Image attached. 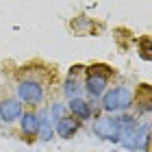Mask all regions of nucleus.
<instances>
[{
	"mask_svg": "<svg viewBox=\"0 0 152 152\" xmlns=\"http://www.w3.org/2000/svg\"><path fill=\"white\" fill-rule=\"evenodd\" d=\"M46 85H48V72L39 74V70H35V65H26L18 80V96L22 104H31L37 107L44 102L46 98Z\"/></svg>",
	"mask_w": 152,
	"mask_h": 152,
	"instance_id": "1",
	"label": "nucleus"
},
{
	"mask_svg": "<svg viewBox=\"0 0 152 152\" xmlns=\"http://www.w3.org/2000/svg\"><path fill=\"white\" fill-rule=\"evenodd\" d=\"M115 76V70L107 63H91L85 65V80L83 87L91 98H102V94L107 91V85Z\"/></svg>",
	"mask_w": 152,
	"mask_h": 152,
	"instance_id": "2",
	"label": "nucleus"
},
{
	"mask_svg": "<svg viewBox=\"0 0 152 152\" xmlns=\"http://www.w3.org/2000/svg\"><path fill=\"white\" fill-rule=\"evenodd\" d=\"M100 107L104 109L107 113H126L128 109L133 107V94H130L126 87L107 89V91L102 94Z\"/></svg>",
	"mask_w": 152,
	"mask_h": 152,
	"instance_id": "3",
	"label": "nucleus"
},
{
	"mask_svg": "<svg viewBox=\"0 0 152 152\" xmlns=\"http://www.w3.org/2000/svg\"><path fill=\"white\" fill-rule=\"evenodd\" d=\"M83 80H85V65H80V63H76L70 67V72H67V80H65V85H63V94L67 96V98H80V94H83Z\"/></svg>",
	"mask_w": 152,
	"mask_h": 152,
	"instance_id": "4",
	"label": "nucleus"
},
{
	"mask_svg": "<svg viewBox=\"0 0 152 152\" xmlns=\"http://www.w3.org/2000/svg\"><path fill=\"white\" fill-rule=\"evenodd\" d=\"M94 133L96 137H100V139H109L117 143V137H120V126H117V120L111 115H100L98 120L94 122Z\"/></svg>",
	"mask_w": 152,
	"mask_h": 152,
	"instance_id": "5",
	"label": "nucleus"
},
{
	"mask_svg": "<svg viewBox=\"0 0 152 152\" xmlns=\"http://www.w3.org/2000/svg\"><path fill=\"white\" fill-rule=\"evenodd\" d=\"M24 115V104L18 98H2L0 100V120L7 124L18 122Z\"/></svg>",
	"mask_w": 152,
	"mask_h": 152,
	"instance_id": "6",
	"label": "nucleus"
},
{
	"mask_svg": "<svg viewBox=\"0 0 152 152\" xmlns=\"http://www.w3.org/2000/svg\"><path fill=\"white\" fill-rule=\"evenodd\" d=\"M80 126H83V122H78L72 115H65V117H61V120L54 122V133H57L61 139H72L80 130Z\"/></svg>",
	"mask_w": 152,
	"mask_h": 152,
	"instance_id": "7",
	"label": "nucleus"
},
{
	"mask_svg": "<svg viewBox=\"0 0 152 152\" xmlns=\"http://www.w3.org/2000/svg\"><path fill=\"white\" fill-rule=\"evenodd\" d=\"M67 109H70V115L76 117L78 122H85L91 117V102L85 100V98H72L70 102H67Z\"/></svg>",
	"mask_w": 152,
	"mask_h": 152,
	"instance_id": "8",
	"label": "nucleus"
},
{
	"mask_svg": "<svg viewBox=\"0 0 152 152\" xmlns=\"http://www.w3.org/2000/svg\"><path fill=\"white\" fill-rule=\"evenodd\" d=\"M150 102H152V87L148 83H141L137 87V94H135V100L133 104H137V113H150Z\"/></svg>",
	"mask_w": 152,
	"mask_h": 152,
	"instance_id": "9",
	"label": "nucleus"
},
{
	"mask_svg": "<svg viewBox=\"0 0 152 152\" xmlns=\"http://www.w3.org/2000/svg\"><path fill=\"white\" fill-rule=\"evenodd\" d=\"M70 28L76 35H98V24L91 22V18L87 15H76L70 22Z\"/></svg>",
	"mask_w": 152,
	"mask_h": 152,
	"instance_id": "10",
	"label": "nucleus"
},
{
	"mask_svg": "<svg viewBox=\"0 0 152 152\" xmlns=\"http://www.w3.org/2000/svg\"><path fill=\"white\" fill-rule=\"evenodd\" d=\"M37 120H39V130H37V137L44 141H50L52 135H54V124L50 120V113H48V109H41L37 113Z\"/></svg>",
	"mask_w": 152,
	"mask_h": 152,
	"instance_id": "11",
	"label": "nucleus"
},
{
	"mask_svg": "<svg viewBox=\"0 0 152 152\" xmlns=\"http://www.w3.org/2000/svg\"><path fill=\"white\" fill-rule=\"evenodd\" d=\"M20 124H22V133L28 137V139H35L37 130H39V120L35 111H24V115L20 117Z\"/></svg>",
	"mask_w": 152,
	"mask_h": 152,
	"instance_id": "12",
	"label": "nucleus"
},
{
	"mask_svg": "<svg viewBox=\"0 0 152 152\" xmlns=\"http://www.w3.org/2000/svg\"><path fill=\"white\" fill-rule=\"evenodd\" d=\"M137 50H139V57L143 59V61H152V48H150V37L148 35H143V37H139L137 39Z\"/></svg>",
	"mask_w": 152,
	"mask_h": 152,
	"instance_id": "13",
	"label": "nucleus"
},
{
	"mask_svg": "<svg viewBox=\"0 0 152 152\" xmlns=\"http://www.w3.org/2000/svg\"><path fill=\"white\" fill-rule=\"evenodd\" d=\"M48 113H50V120H61V117H65L67 115V107L63 104V102H54V104L48 109Z\"/></svg>",
	"mask_w": 152,
	"mask_h": 152,
	"instance_id": "14",
	"label": "nucleus"
}]
</instances>
